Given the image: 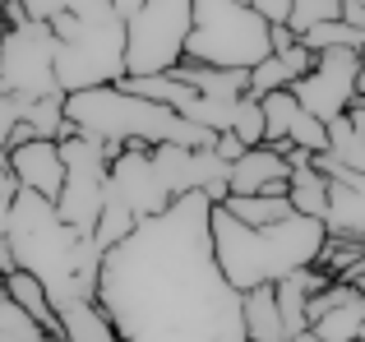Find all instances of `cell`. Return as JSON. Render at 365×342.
<instances>
[{
	"label": "cell",
	"mask_w": 365,
	"mask_h": 342,
	"mask_svg": "<svg viewBox=\"0 0 365 342\" xmlns=\"http://www.w3.org/2000/svg\"><path fill=\"white\" fill-rule=\"evenodd\" d=\"M98 301L125 342H250L245 291L213 250V199L180 195L102 254Z\"/></svg>",
	"instance_id": "6da1fadb"
},
{
	"label": "cell",
	"mask_w": 365,
	"mask_h": 342,
	"mask_svg": "<svg viewBox=\"0 0 365 342\" xmlns=\"http://www.w3.org/2000/svg\"><path fill=\"white\" fill-rule=\"evenodd\" d=\"M5 245L24 273H33L61 315L74 301H98V278H102V250L88 232L70 227L56 208V199L19 190L14 213H9Z\"/></svg>",
	"instance_id": "7a4b0ae2"
},
{
	"label": "cell",
	"mask_w": 365,
	"mask_h": 342,
	"mask_svg": "<svg viewBox=\"0 0 365 342\" xmlns=\"http://www.w3.org/2000/svg\"><path fill=\"white\" fill-rule=\"evenodd\" d=\"M324 245H329V227L319 217L292 213L273 227H245L222 204H213V250L236 291L282 282L296 269H314Z\"/></svg>",
	"instance_id": "3957f363"
},
{
	"label": "cell",
	"mask_w": 365,
	"mask_h": 342,
	"mask_svg": "<svg viewBox=\"0 0 365 342\" xmlns=\"http://www.w3.org/2000/svg\"><path fill=\"white\" fill-rule=\"evenodd\" d=\"M268 56H273V24H264L245 0H195V33L185 61L217 70H255Z\"/></svg>",
	"instance_id": "277c9868"
},
{
	"label": "cell",
	"mask_w": 365,
	"mask_h": 342,
	"mask_svg": "<svg viewBox=\"0 0 365 342\" xmlns=\"http://www.w3.org/2000/svg\"><path fill=\"white\" fill-rule=\"evenodd\" d=\"M125 14H107V19H79L74 14V33L61 37V56H56V79L61 93H88L102 83H120L130 74L125 61Z\"/></svg>",
	"instance_id": "5b68a950"
},
{
	"label": "cell",
	"mask_w": 365,
	"mask_h": 342,
	"mask_svg": "<svg viewBox=\"0 0 365 342\" xmlns=\"http://www.w3.org/2000/svg\"><path fill=\"white\" fill-rule=\"evenodd\" d=\"M190 33H195V0H148L139 14L125 19L130 74H171L185 61Z\"/></svg>",
	"instance_id": "8992f818"
},
{
	"label": "cell",
	"mask_w": 365,
	"mask_h": 342,
	"mask_svg": "<svg viewBox=\"0 0 365 342\" xmlns=\"http://www.w3.org/2000/svg\"><path fill=\"white\" fill-rule=\"evenodd\" d=\"M61 153H65V190L56 199L61 217L79 232H98L102 222V204H107V180H111V148L98 144L88 135H74L61 139Z\"/></svg>",
	"instance_id": "52a82bcc"
},
{
	"label": "cell",
	"mask_w": 365,
	"mask_h": 342,
	"mask_svg": "<svg viewBox=\"0 0 365 342\" xmlns=\"http://www.w3.org/2000/svg\"><path fill=\"white\" fill-rule=\"evenodd\" d=\"M56 56H61V37L51 24H28L9 28L5 46H0V83L24 102L42 98H65L61 79H56Z\"/></svg>",
	"instance_id": "ba28073f"
},
{
	"label": "cell",
	"mask_w": 365,
	"mask_h": 342,
	"mask_svg": "<svg viewBox=\"0 0 365 342\" xmlns=\"http://www.w3.org/2000/svg\"><path fill=\"white\" fill-rule=\"evenodd\" d=\"M361 65H365L361 51H324L319 61H314V70L292 88L296 102H301L305 111H314L324 125L338 120V116H347V111L356 107V74H361Z\"/></svg>",
	"instance_id": "9c48e42d"
},
{
	"label": "cell",
	"mask_w": 365,
	"mask_h": 342,
	"mask_svg": "<svg viewBox=\"0 0 365 342\" xmlns=\"http://www.w3.org/2000/svg\"><path fill=\"white\" fill-rule=\"evenodd\" d=\"M107 190L130 208L134 217H139V222H143V217H158L162 208L176 204L171 190H167V180H162V171H158V162H153L148 144H125V153L111 162Z\"/></svg>",
	"instance_id": "30bf717a"
},
{
	"label": "cell",
	"mask_w": 365,
	"mask_h": 342,
	"mask_svg": "<svg viewBox=\"0 0 365 342\" xmlns=\"http://www.w3.org/2000/svg\"><path fill=\"white\" fill-rule=\"evenodd\" d=\"M314 167L329 176V227L333 241H365V171L333 162L329 153H314Z\"/></svg>",
	"instance_id": "8fae6325"
},
{
	"label": "cell",
	"mask_w": 365,
	"mask_h": 342,
	"mask_svg": "<svg viewBox=\"0 0 365 342\" xmlns=\"http://www.w3.org/2000/svg\"><path fill=\"white\" fill-rule=\"evenodd\" d=\"M264 120H268V144L305 148V153H329V125H324L314 111H305L292 88L268 93L264 98Z\"/></svg>",
	"instance_id": "7c38bea8"
},
{
	"label": "cell",
	"mask_w": 365,
	"mask_h": 342,
	"mask_svg": "<svg viewBox=\"0 0 365 342\" xmlns=\"http://www.w3.org/2000/svg\"><path fill=\"white\" fill-rule=\"evenodd\" d=\"M365 328V291L351 282H333L310 301V333L314 342H361Z\"/></svg>",
	"instance_id": "4fadbf2b"
},
{
	"label": "cell",
	"mask_w": 365,
	"mask_h": 342,
	"mask_svg": "<svg viewBox=\"0 0 365 342\" xmlns=\"http://www.w3.org/2000/svg\"><path fill=\"white\" fill-rule=\"evenodd\" d=\"M9 176L19 180V190L61 199L65 190V153L61 139H28V144L9 148Z\"/></svg>",
	"instance_id": "5bb4252c"
},
{
	"label": "cell",
	"mask_w": 365,
	"mask_h": 342,
	"mask_svg": "<svg viewBox=\"0 0 365 342\" xmlns=\"http://www.w3.org/2000/svg\"><path fill=\"white\" fill-rule=\"evenodd\" d=\"M277 180H292V157H287V144H259L245 148V157H236L232 171H227V185L232 195H264Z\"/></svg>",
	"instance_id": "9a60e30c"
},
{
	"label": "cell",
	"mask_w": 365,
	"mask_h": 342,
	"mask_svg": "<svg viewBox=\"0 0 365 342\" xmlns=\"http://www.w3.org/2000/svg\"><path fill=\"white\" fill-rule=\"evenodd\" d=\"M314 61H319V56H314L310 46H301V42H296L292 51H273L264 65L250 70V98H268V93L296 88V83L314 70Z\"/></svg>",
	"instance_id": "2e32d148"
},
{
	"label": "cell",
	"mask_w": 365,
	"mask_h": 342,
	"mask_svg": "<svg viewBox=\"0 0 365 342\" xmlns=\"http://www.w3.org/2000/svg\"><path fill=\"white\" fill-rule=\"evenodd\" d=\"M245 338L250 342H292L282 306H277V282L245 291Z\"/></svg>",
	"instance_id": "e0dca14e"
},
{
	"label": "cell",
	"mask_w": 365,
	"mask_h": 342,
	"mask_svg": "<svg viewBox=\"0 0 365 342\" xmlns=\"http://www.w3.org/2000/svg\"><path fill=\"white\" fill-rule=\"evenodd\" d=\"M180 83H190L195 93L204 98H222V102H236L250 93V70H217V65H199V61H180L176 70Z\"/></svg>",
	"instance_id": "ac0fdd59"
},
{
	"label": "cell",
	"mask_w": 365,
	"mask_h": 342,
	"mask_svg": "<svg viewBox=\"0 0 365 342\" xmlns=\"http://www.w3.org/2000/svg\"><path fill=\"white\" fill-rule=\"evenodd\" d=\"M61 338L65 342H125L102 301H74L61 310Z\"/></svg>",
	"instance_id": "d6986e66"
},
{
	"label": "cell",
	"mask_w": 365,
	"mask_h": 342,
	"mask_svg": "<svg viewBox=\"0 0 365 342\" xmlns=\"http://www.w3.org/2000/svg\"><path fill=\"white\" fill-rule=\"evenodd\" d=\"M5 291H9V301H14V306H24L51 338H61V315H56V306H51V291H46L42 282L33 278V273L14 269V273L5 278Z\"/></svg>",
	"instance_id": "ffe728a7"
},
{
	"label": "cell",
	"mask_w": 365,
	"mask_h": 342,
	"mask_svg": "<svg viewBox=\"0 0 365 342\" xmlns=\"http://www.w3.org/2000/svg\"><path fill=\"white\" fill-rule=\"evenodd\" d=\"M222 208L245 227H273L282 217H292V195H227Z\"/></svg>",
	"instance_id": "44dd1931"
},
{
	"label": "cell",
	"mask_w": 365,
	"mask_h": 342,
	"mask_svg": "<svg viewBox=\"0 0 365 342\" xmlns=\"http://www.w3.org/2000/svg\"><path fill=\"white\" fill-rule=\"evenodd\" d=\"M292 208L305 217H329V176H324L319 167H296L292 171Z\"/></svg>",
	"instance_id": "7402d4cb"
},
{
	"label": "cell",
	"mask_w": 365,
	"mask_h": 342,
	"mask_svg": "<svg viewBox=\"0 0 365 342\" xmlns=\"http://www.w3.org/2000/svg\"><path fill=\"white\" fill-rule=\"evenodd\" d=\"M329 157L351 171H365V130H356L351 116L329 120Z\"/></svg>",
	"instance_id": "603a6c76"
},
{
	"label": "cell",
	"mask_w": 365,
	"mask_h": 342,
	"mask_svg": "<svg viewBox=\"0 0 365 342\" xmlns=\"http://www.w3.org/2000/svg\"><path fill=\"white\" fill-rule=\"evenodd\" d=\"M232 135H241V144L245 148H259V144H268V120H264V98H245L236 102V125H232Z\"/></svg>",
	"instance_id": "cb8c5ba5"
},
{
	"label": "cell",
	"mask_w": 365,
	"mask_h": 342,
	"mask_svg": "<svg viewBox=\"0 0 365 342\" xmlns=\"http://www.w3.org/2000/svg\"><path fill=\"white\" fill-rule=\"evenodd\" d=\"M46 328L37 324L33 315H28L24 306H14V301H0V342H37Z\"/></svg>",
	"instance_id": "d4e9b609"
},
{
	"label": "cell",
	"mask_w": 365,
	"mask_h": 342,
	"mask_svg": "<svg viewBox=\"0 0 365 342\" xmlns=\"http://www.w3.org/2000/svg\"><path fill=\"white\" fill-rule=\"evenodd\" d=\"M333 19H342V0H296L292 5V33L296 37H305L310 28H319V24H333Z\"/></svg>",
	"instance_id": "484cf974"
},
{
	"label": "cell",
	"mask_w": 365,
	"mask_h": 342,
	"mask_svg": "<svg viewBox=\"0 0 365 342\" xmlns=\"http://www.w3.org/2000/svg\"><path fill=\"white\" fill-rule=\"evenodd\" d=\"M14 199H19V180L9 176V167H0V278H9V273L19 269V264H14V254H9V245H5L9 213H14Z\"/></svg>",
	"instance_id": "4316f807"
},
{
	"label": "cell",
	"mask_w": 365,
	"mask_h": 342,
	"mask_svg": "<svg viewBox=\"0 0 365 342\" xmlns=\"http://www.w3.org/2000/svg\"><path fill=\"white\" fill-rule=\"evenodd\" d=\"M292 5H296V0H250V9H255L264 24H273V28L292 24Z\"/></svg>",
	"instance_id": "83f0119b"
},
{
	"label": "cell",
	"mask_w": 365,
	"mask_h": 342,
	"mask_svg": "<svg viewBox=\"0 0 365 342\" xmlns=\"http://www.w3.org/2000/svg\"><path fill=\"white\" fill-rule=\"evenodd\" d=\"M74 5H79V0H24L28 19H37V24H51L56 14H70Z\"/></svg>",
	"instance_id": "f1b7e54d"
},
{
	"label": "cell",
	"mask_w": 365,
	"mask_h": 342,
	"mask_svg": "<svg viewBox=\"0 0 365 342\" xmlns=\"http://www.w3.org/2000/svg\"><path fill=\"white\" fill-rule=\"evenodd\" d=\"M213 153L222 157V162H236V157H245V144H241V135H217V144H213Z\"/></svg>",
	"instance_id": "f546056e"
},
{
	"label": "cell",
	"mask_w": 365,
	"mask_h": 342,
	"mask_svg": "<svg viewBox=\"0 0 365 342\" xmlns=\"http://www.w3.org/2000/svg\"><path fill=\"white\" fill-rule=\"evenodd\" d=\"M0 19H5L9 28H28V24H33L28 9H24V0H0Z\"/></svg>",
	"instance_id": "4dcf8cb0"
},
{
	"label": "cell",
	"mask_w": 365,
	"mask_h": 342,
	"mask_svg": "<svg viewBox=\"0 0 365 342\" xmlns=\"http://www.w3.org/2000/svg\"><path fill=\"white\" fill-rule=\"evenodd\" d=\"M296 42H301V37H296L292 28H273V51H292Z\"/></svg>",
	"instance_id": "1f68e13d"
},
{
	"label": "cell",
	"mask_w": 365,
	"mask_h": 342,
	"mask_svg": "<svg viewBox=\"0 0 365 342\" xmlns=\"http://www.w3.org/2000/svg\"><path fill=\"white\" fill-rule=\"evenodd\" d=\"M143 5H148V0H116V9H120V14H125V19H130V14H139V9H143Z\"/></svg>",
	"instance_id": "d6a6232c"
},
{
	"label": "cell",
	"mask_w": 365,
	"mask_h": 342,
	"mask_svg": "<svg viewBox=\"0 0 365 342\" xmlns=\"http://www.w3.org/2000/svg\"><path fill=\"white\" fill-rule=\"evenodd\" d=\"M356 98H365V65H361V74H356Z\"/></svg>",
	"instance_id": "836d02e7"
},
{
	"label": "cell",
	"mask_w": 365,
	"mask_h": 342,
	"mask_svg": "<svg viewBox=\"0 0 365 342\" xmlns=\"http://www.w3.org/2000/svg\"><path fill=\"white\" fill-rule=\"evenodd\" d=\"M5 37H9V24H5V19H0V46H5Z\"/></svg>",
	"instance_id": "e575fe53"
},
{
	"label": "cell",
	"mask_w": 365,
	"mask_h": 342,
	"mask_svg": "<svg viewBox=\"0 0 365 342\" xmlns=\"http://www.w3.org/2000/svg\"><path fill=\"white\" fill-rule=\"evenodd\" d=\"M0 167H9V148L5 144H0Z\"/></svg>",
	"instance_id": "d590c367"
},
{
	"label": "cell",
	"mask_w": 365,
	"mask_h": 342,
	"mask_svg": "<svg viewBox=\"0 0 365 342\" xmlns=\"http://www.w3.org/2000/svg\"><path fill=\"white\" fill-rule=\"evenodd\" d=\"M37 342H65V338H51V333H42V338H37Z\"/></svg>",
	"instance_id": "8d00e7d4"
},
{
	"label": "cell",
	"mask_w": 365,
	"mask_h": 342,
	"mask_svg": "<svg viewBox=\"0 0 365 342\" xmlns=\"http://www.w3.org/2000/svg\"><path fill=\"white\" fill-rule=\"evenodd\" d=\"M292 342H314V333H301V338H292Z\"/></svg>",
	"instance_id": "74e56055"
},
{
	"label": "cell",
	"mask_w": 365,
	"mask_h": 342,
	"mask_svg": "<svg viewBox=\"0 0 365 342\" xmlns=\"http://www.w3.org/2000/svg\"><path fill=\"white\" fill-rule=\"evenodd\" d=\"M5 296H9V291H5V278H0V301H5Z\"/></svg>",
	"instance_id": "f35d334b"
},
{
	"label": "cell",
	"mask_w": 365,
	"mask_h": 342,
	"mask_svg": "<svg viewBox=\"0 0 365 342\" xmlns=\"http://www.w3.org/2000/svg\"><path fill=\"white\" fill-rule=\"evenodd\" d=\"M361 342H365V328H361Z\"/></svg>",
	"instance_id": "ab89813d"
},
{
	"label": "cell",
	"mask_w": 365,
	"mask_h": 342,
	"mask_svg": "<svg viewBox=\"0 0 365 342\" xmlns=\"http://www.w3.org/2000/svg\"><path fill=\"white\" fill-rule=\"evenodd\" d=\"M245 5H250V0H245Z\"/></svg>",
	"instance_id": "60d3db41"
}]
</instances>
